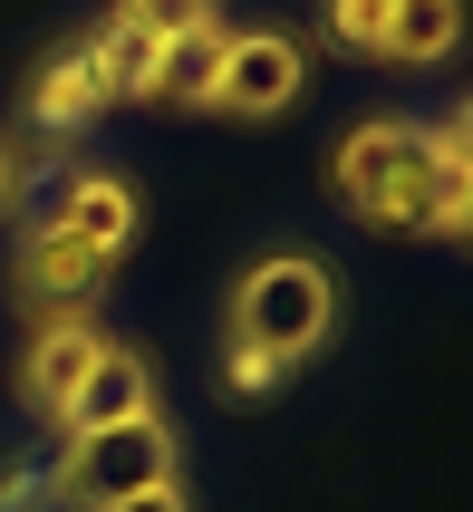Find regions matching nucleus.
<instances>
[{"label": "nucleus", "mask_w": 473, "mask_h": 512, "mask_svg": "<svg viewBox=\"0 0 473 512\" xmlns=\"http://www.w3.org/2000/svg\"><path fill=\"white\" fill-rule=\"evenodd\" d=\"M97 319H78V310H49L39 319V329H29V348H20V397L39 406V416H49L58 426V406L78 397V377L97 368Z\"/></svg>", "instance_id": "5"}, {"label": "nucleus", "mask_w": 473, "mask_h": 512, "mask_svg": "<svg viewBox=\"0 0 473 512\" xmlns=\"http://www.w3.org/2000/svg\"><path fill=\"white\" fill-rule=\"evenodd\" d=\"M87 49H97V78H107V97H145V68H155V39H145V29L107 20Z\"/></svg>", "instance_id": "13"}, {"label": "nucleus", "mask_w": 473, "mask_h": 512, "mask_svg": "<svg viewBox=\"0 0 473 512\" xmlns=\"http://www.w3.org/2000/svg\"><path fill=\"white\" fill-rule=\"evenodd\" d=\"M97 281H107V261L87 252V242H68V232L39 223V232L20 242V290H29V300L68 310V300H78V290H97Z\"/></svg>", "instance_id": "10"}, {"label": "nucleus", "mask_w": 473, "mask_h": 512, "mask_svg": "<svg viewBox=\"0 0 473 512\" xmlns=\"http://www.w3.org/2000/svg\"><path fill=\"white\" fill-rule=\"evenodd\" d=\"M280 377H290V368H280L271 348H242V339L223 348V387H232V397H271Z\"/></svg>", "instance_id": "16"}, {"label": "nucleus", "mask_w": 473, "mask_h": 512, "mask_svg": "<svg viewBox=\"0 0 473 512\" xmlns=\"http://www.w3.org/2000/svg\"><path fill=\"white\" fill-rule=\"evenodd\" d=\"M387 10H396V0H329V39H338V49H358V58H377Z\"/></svg>", "instance_id": "15"}, {"label": "nucleus", "mask_w": 473, "mask_h": 512, "mask_svg": "<svg viewBox=\"0 0 473 512\" xmlns=\"http://www.w3.org/2000/svg\"><path fill=\"white\" fill-rule=\"evenodd\" d=\"M107 107V78H97V49H58L49 68H39V87H29V116H39V126H49V136H78L87 116Z\"/></svg>", "instance_id": "9"}, {"label": "nucleus", "mask_w": 473, "mask_h": 512, "mask_svg": "<svg viewBox=\"0 0 473 512\" xmlns=\"http://www.w3.org/2000/svg\"><path fill=\"white\" fill-rule=\"evenodd\" d=\"M329 319H338V281H329V261H309V252L251 261V281L232 290V339L271 348L280 368H300L309 348L329 339Z\"/></svg>", "instance_id": "2"}, {"label": "nucleus", "mask_w": 473, "mask_h": 512, "mask_svg": "<svg viewBox=\"0 0 473 512\" xmlns=\"http://www.w3.org/2000/svg\"><path fill=\"white\" fill-rule=\"evenodd\" d=\"M329 184L338 203L358 213V223H416L435 213V155H425V126H406V116H367V126H348L329 155Z\"/></svg>", "instance_id": "1"}, {"label": "nucleus", "mask_w": 473, "mask_h": 512, "mask_svg": "<svg viewBox=\"0 0 473 512\" xmlns=\"http://www.w3.org/2000/svg\"><path fill=\"white\" fill-rule=\"evenodd\" d=\"M116 20H126V29H145V39L165 49V39H184V29L223 20V0H116Z\"/></svg>", "instance_id": "14"}, {"label": "nucleus", "mask_w": 473, "mask_h": 512, "mask_svg": "<svg viewBox=\"0 0 473 512\" xmlns=\"http://www.w3.org/2000/svg\"><path fill=\"white\" fill-rule=\"evenodd\" d=\"M309 78V49L290 29H232L223 49V78H213V107L223 116H280Z\"/></svg>", "instance_id": "4"}, {"label": "nucleus", "mask_w": 473, "mask_h": 512, "mask_svg": "<svg viewBox=\"0 0 473 512\" xmlns=\"http://www.w3.org/2000/svg\"><path fill=\"white\" fill-rule=\"evenodd\" d=\"M454 39H464V0H396V10H387V39H377V58H406V68H425V58H445Z\"/></svg>", "instance_id": "11"}, {"label": "nucleus", "mask_w": 473, "mask_h": 512, "mask_svg": "<svg viewBox=\"0 0 473 512\" xmlns=\"http://www.w3.org/2000/svg\"><path fill=\"white\" fill-rule=\"evenodd\" d=\"M0 203H10V145H0Z\"/></svg>", "instance_id": "19"}, {"label": "nucleus", "mask_w": 473, "mask_h": 512, "mask_svg": "<svg viewBox=\"0 0 473 512\" xmlns=\"http://www.w3.org/2000/svg\"><path fill=\"white\" fill-rule=\"evenodd\" d=\"M49 484H58V503L107 512V503H126V493H145V484H174V435L155 426V416L107 426V435H68V455H58Z\"/></svg>", "instance_id": "3"}, {"label": "nucleus", "mask_w": 473, "mask_h": 512, "mask_svg": "<svg viewBox=\"0 0 473 512\" xmlns=\"http://www.w3.org/2000/svg\"><path fill=\"white\" fill-rule=\"evenodd\" d=\"M425 155H435V213H425V232H464V203H473V174H464V116L425 126Z\"/></svg>", "instance_id": "12"}, {"label": "nucleus", "mask_w": 473, "mask_h": 512, "mask_svg": "<svg viewBox=\"0 0 473 512\" xmlns=\"http://www.w3.org/2000/svg\"><path fill=\"white\" fill-rule=\"evenodd\" d=\"M223 49H232L223 20H203V29H184V39H165V49H155V68H145V107H213Z\"/></svg>", "instance_id": "8"}, {"label": "nucleus", "mask_w": 473, "mask_h": 512, "mask_svg": "<svg viewBox=\"0 0 473 512\" xmlns=\"http://www.w3.org/2000/svg\"><path fill=\"white\" fill-rule=\"evenodd\" d=\"M136 416H155V368H145L136 348H97V368L78 377V397L58 406V426L68 435H107V426H136Z\"/></svg>", "instance_id": "6"}, {"label": "nucleus", "mask_w": 473, "mask_h": 512, "mask_svg": "<svg viewBox=\"0 0 473 512\" xmlns=\"http://www.w3.org/2000/svg\"><path fill=\"white\" fill-rule=\"evenodd\" d=\"M39 223L68 232V242H87L97 261H116L126 242H136V184H126V174H68V194H58Z\"/></svg>", "instance_id": "7"}, {"label": "nucleus", "mask_w": 473, "mask_h": 512, "mask_svg": "<svg viewBox=\"0 0 473 512\" xmlns=\"http://www.w3.org/2000/svg\"><path fill=\"white\" fill-rule=\"evenodd\" d=\"M107 512H184V484H145V493H126V503H107Z\"/></svg>", "instance_id": "17"}, {"label": "nucleus", "mask_w": 473, "mask_h": 512, "mask_svg": "<svg viewBox=\"0 0 473 512\" xmlns=\"http://www.w3.org/2000/svg\"><path fill=\"white\" fill-rule=\"evenodd\" d=\"M39 503V484H29V474H0V512H29Z\"/></svg>", "instance_id": "18"}]
</instances>
